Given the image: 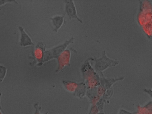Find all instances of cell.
Returning a JSON list of instances; mask_svg holds the SVG:
<instances>
[{"label":"cell","instance_id":"5","mask_svg":"<svg viewBox=\"0 0 152 114\" xmlns=\"http://www.w3.org/2000/svg\"><path fill=\"white\" fill-rule=\"evenodd\" d=\"M44 53L43 51L39 48H37L34 52V56L36 59V64L38 63L39 66H41L43 64Z\"/></svg>","mask_w":152,"mask_h":114},{"label":"cell","instance_id":"1","mask_svg":"<svg viewBox=\"0 0 152 114\" xmlns=\"http://www.w3.org/2000/svg\"><path fill=\"white\" fill-rule=\"evenodd\" d=\"M73 38L69 41H66L64 43L57 46L53 49L46 51L44 53L43 63L54 58H57L65 49L67 46L73 40Z\"/></svg>","mask_w":152,"mask_h":114},{"label":"cell","instance_id":"6","mask_svg":"<svg viewBox=\"0 0 152 114\" xmlns=\"http://www.w3.org/2000/svg\"><path fill=\"white\" fill-rule=\"evenodd\" d=\"M64 18V16H56L51 18L56 31L61 26L63 23Z\"/></svg>","mask_w":152,"mask_h":114},{"label":"cell","instance_id":"7","mask_svg":"<svg viewBox=\"0 0 152 114\" xmlns=\"http://www.w3.org/2000/svg\"><path fill=\"white\" fill-rule=\"evenodd\" d=\"M143 28L147 35L152 38V22L151 21L146 22L143 26Z\"/></svg>","mask_w":152,"mask_h":114},{"label":"cell","instance_id":"12","mask_svg":"<svg viewBox=\"0 0 152 114\" xmlns=\"http://www.w3.org/2000/svg\"><path fill=\"white\" fill-rule=\"evenodd\" d=\"M0 114H3L1 111V109H0Z\"/></svg>","mask_w":152,"mask_h":114},{"label":"cell","instance_id":"11","mask_svg":"<svg viewBox=\"0 0 152 114\" xmlns=\"http://www.w3.org/2000/svg\"><path fill=\"white\" fill-rule=\"evenodd\" d=\"M120 114H133L132 113H130L129 112L125 111L124 110H122L121 111Z\"/></svg>","mask_w":152,"mask_h":114},{"label":"cell","instance_id":"9","mask_svg":"<svg viewBox=\"0 0 152 114\" xmlns=\"http://www.w3.org/2000/svg\"><path fill=\"white\" fill-rule=\"evenodd\" d=\"M15 2L16 3L15 1L12 0H0V6L4 4L7 2Z\"/></svg>","mask_w":152,"mask_h":114},{"label":"cell","instance_id":"8","mask_svg":"<svg viewBox=\"0 0 152 114\" xmlns=\"http://www.w3.org/2000/svg\"><path fill=\"white\" fill-rule=\"evenodd\" d=\"M35 109V111L34 114H41L40 113V111L41 110L42 107L39 105V102H36L35 103L34 105Z\"/></svg>","mask_w":152,"mask_h":114},{"label":"cell","instance_id":"3","mask_svg":"<svg viewBox=\"0 0 152 114\" xmlns=\"http://www.w3.org/2000/svg\"><path fill=\"white\" fill-rule=\"evenodd\" d=\"M65 1L66 3V12L67 13L70 18H76L79 21L82 23V21L77 16L76 8L73 1L66 0Z\"/></svg>","mask_w":152,"mask_h":114},{"label":"cell","instance_id":"2","mask_svg":"<svg viewBox=\"0 0 152 114\" xmlns=\"http://www.w3.org/2000/svg\"><path fill=\"white\" fill-rule=\"evenodd\" d=\"M70 53L69 50H65L61 53L57 58L58 63V66L56 71L58 73L63 69L65 66L69 65Z\"/></svg>","mask_w":152,"mask_h":114},{"label":"cell","instance_id":"10","mask_svg":"<svg viewBox=\"0 0 152 114\" xmlns=\"http://www.w3.org/2000/svg\"><path fill=\"white\" fill-rule=\"evenodd\" d=\"M144 91L148 93L152 98V90L151 89H144Z\"/></svg>","mask_w":152,"mask_h":114},{"label":"cell","instance_id":"4","mask_svg":"<svg viewBox=\"0 0 152 114\" xmlns=\"http://www.w3.org/2000/svg\"><path fill=\"white\" fill-rule=\"evenodd\" d=\"M21 34L20 45L21 46H26L31 45H34L31 39L25 32L23 28L21 26L19 27Z\"/></svg>","mask_w":152,"mask_h":114}]
</instances>
